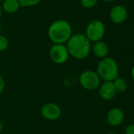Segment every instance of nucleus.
<instances>
[{
	"label": "nucleus",
	"mask_w": 134,
	"mask_h": 134,
	"mask_svg": "<svg viewBox=\"0 0 134 134\" xmlns=\"http://www.w3.org/2000/svg\"><path fill=\"white\" fill-rule=\"evenodd\" d=\"M21 7H32L37 6L41 0H18Z\"/></svg>",
	"instance_id": "14"
},
{
	"label": "nucleus",
	"mask_w": 134,
	"mask_h": 134,
	"mask_svg": "<svg viewBox=\"0 0 134 134\" xmlns=\"http://www.w3.org/2000/svg\"><path fill=\"white\" fill-rule=\"evenodd\" d=\"M106 32V27L103 21L93 20L88 23L85 29V36L92 43L102 40Z\"/></svg>",
	"instance_id": "4"
},
{
	"label": "nucleus",
	"mask_w": 134,
	"mask_h": 134,
	"mask_svg": "<svg viewBox=\"0 0 134 134\" xmlns=\"http://www.w3.org/2000/svg\"><path fill=\"white\" fill-rule=\"evenodd\" d=\"M125 134H134V124H130L126 126Z\"/></svg>",
	"instance_id": "17"
},
{
	"label": "nucleus",
	"mask_w": 134,
	"mask_h": 134,
	"mask_svg": "<svg viewBox=\"0 0 134 134\" xmlns=\"http://www.w3.org/2000/svg\"><path fill=\"white\" fill-rule=\"evenodd\" d=\"M114 86L117 93H122L126 91L127 89V82L122 77H118L113 81Z\"/></svg>",
	"instance_id": "13"
},
{
	"label": "nucleus",
	"mask_w": 134,
	"mask_h": 134,
	"mask_svg": "<svg viewBox=\"0 0 134 134\" xmlns=\"http://www.w3.org/2000/svg\"><path fill=\"white\" fill-rule=\"evenodd\" d=\"M1 7L3 11L7 14H14L19 10L21 5L18 0H4Z\"/></svg>",
	"instance_id": "12"
},
{
	"label": "nucleus",
	"mask_w": 134,
	"mask_h": 134,
	"mask_svg": "<svg viewBox=\"0 0 134 134\" xmlns=\"http://www.w3.org/2000/svg\"><path fill=\"white\" fill-rule=\"evenodd\" d=\"M81 5L85 9H92L96 6L98 0H80Z\"/></svg>",
	"instance_id": "15"
},
{
	"label": "nucleus",
	"mask_w": 134,
	"mask_h": 134,
	"mask_svg": "<svg viewBox=\"0 0 134 134\" xmlns=\"http://www.w3.org/2000/svg\"><path fill=\"white\" fill-rule=\"evenodd\" d=\"M91 51H92L95 56L102 59V58L107 57L108 53H109V47L104 41L100 40V41L93 43V44L92 45Z\"/></svg>",
	"instance_id": "11"
},
{
	"label": "nucleus",
	"mask_w": 134,
	"mask_h": 134,
	"mask_svg": "<svg viewBox=\"0 0 134 134\" xmlns=\"http://www.w3.org/2000/svg\"><path fill=\"white\" fill-rule=\"evenodd\" d=\"M72 35L73 30L70 24L62 19L53 21L47 30L48 38L56 44H65Z\"/></svg>",
	"instance_id": "2"
},
{
	"label": "nucleus",
	"mask_w": 134,
	"mask_h": 134,
	"mask_svg": "<svg viewBox=\"0 0 134 134\" xmlns=\"http://www.w3.org/2000/svg\"><path fill=\"white\" fill-rule=\"evenodd\" d=\"M65 46L70 56L77 60L86 58L90 54L92 50L91 42L82 33L73 34L65 43Z\"/></svg>",
	"instance_id": "1"
},
{
	"label": "nucleus",
	"mask_w": 134,
	"mask_h": 134,
	"mask_svg": "<svg viewBox=\"0 0 134 134\" xmlns=\"http://www.w3.org/2000/svg\"><path fill=\"white\" fill-rule=\"evenodd\" d=\"M104 2H107V3H112V2H114L115 0H103Z\"/></svg>",
	"instance_id": "22"
},
{
	"label": "nucleus",
	"mask_w": 134,
	"mask_h": 134,
	"mask_svg": "<svg viewBox=\"0 0 134 134\" xmlns=\"http://www.w3.org/2000/svg\"><path fill=\"white\" fill-rule=\"evenodd\" d=\"M107 134H116L115 132H108Z\"/></svg>",
	"instance_id": "23"
},
{
	"label": "nucleus",
	"mask_w": 134,
	"mask_h": 134,
	"mask_svg": "<svg viewBox=\"0 0 134 134\" xmlns=\"http://www.w3.org/2000/svg\"><path fill=\"white\" fill-rule=\"evenodd\" d=\"M3 9H2V7H1V4H0V19L2 18V16H3Z\"/></svg>",
	"instance_id": "21"
},
{
	"label": "nucleus",
	"mask_w": 134,
	"mask_h": 134,
	"mask_svg": "<svg viewBox=\"0 0 134 134\" xmlns=\"http://www.w3.org/2000/svg\"><path fill=\"white\" fill-rule=\"evenodd\" d=\"M9 40L5 36L0 35V52L6 51L9 47Z\"/></svg>",
	"instance_id": "16"
},
{
	"label": "nucleus",
	"mask_w": 134,
	"mask_h": 134,
	"mask_svg": "<svg viewBox=\"0 0 134 134\" xmlns=\"http://www.w3.org/2000/svg\"><path fill=\"white\" fill-rule=\"evenodd\" d=\"M49 57L54 64L62 65L68 61L70 54L65 44L53 43L49 50Z\"/></svg>",
	"instance_id": "6"
},
{
	"label": "nucleus",
	"mask_w": 134,
	"mask_h": 134,
	"mask_svg": "<svg viewBox=\"0 0 134 134\" xmlns=\"http://www.w3.org/2000/svg\"><path fill=\"white\" fill-rule=\"evenodd\" d=\"M5 86H6V84H5V80L4 78L0 75V95H1L4 89H5Z\"/></svg>",
	"instance_id": "18"
},
{
	"label": "nucleus",
	"mask_w": 134,
	"mask_h": 134,
	"mask_svg": "<svg viewBox=\"0 0 134 134\" xmlns=\"http://www.w3.org/2000/svg\"><path fill=\"white\" fill-rule=\"evenodd\" d=\"M79 83L84 89L94 91L99 88L101 84V79L96 71L85 70L79 76Z\"/></svg>",
	"instance_id": "5"
},
{
	"label": "nucleus",
	"mask_w": 134,
	"mask_h": 134,
	"mask_svg": "<svg viewBox=\"0 0 134 134\" xmlns=\"http://www.w3.org/2000/svg\"><path fill=\"white\" fill-rule=\"evenodd\" d=\"M110 21L115 25L123 24L128 18V11L126 8L121 5L114 6L109 13Z\"/></svg>",
	"instance_id": "8"
},
{
	"label": "nucleus",
	"mask_w": 134,
	"mask_h": 134,
	"mask_svg": "<svg viewBox=\"0 0 134 134\" xmlns=\"http://www.w3.org/2000/svg\"><path fill=\"white\" fill-rule=\"evenodd\" d=\"M96 72L103 81H114L119 76V68L117 62L108 56L100 59Z\"/></svg>",
	"instance_id": "3"
},
{
	"label": "nucleus",
	"mask_w": 134,
	"mask_h": 134,
	"mask_svg": "<svg viewBox=\"0 0 134 134\" xmlns=\"http://www.w3.org/2000/svg\"><path fill=\"white\" fill-rule=\"evenodd\" d=\"M3 129H4V125H3V124L1 121H0V133H1L3 131Z\"/></svg>",
	"instance_id": "20"
},
{
	"label": "nucleus",
	"mask_w": 134,
	"mask_h": 134,
	"mask_svg": "<svg viewBox=\"0 0 134 134\" xmlns=\"http://www.w3.org/2000/svg\"><path fill=\"white\" fill-rule=\"evenodd\" d=\"M4 1V0H0V3H3Z\"/></svg>",
	"instance_id": "24"
},
{
	"label": "nucleus",
	"mask_w": 134,
	"mask_h": 134,
	"mask_svg": "<svg viewBox=\"0 0 134 134\" xmlns=\"http://www.w3.org/2000/svg\"><path fill=\"white\" fill-rule=\"evenodd\" d=\"M125 114L121 109L118 107L111 108L107 114V123L114 127L119 126L124 121Z\"/></svg>",
	"instance_id": "10"
},
{
	"label": "nucleus",
	"mask_w": 134,
	"mask_h": 134,
	"mask_svg": "<svg viewBox=\"0 0 134 134\" xmlns=\"http://www.w3.org/2000/svg\"><path fill=\"white\" fill-rule=\"evenodd\" d=\"M40 114L42 117L47 121H56L62 115V109L58 104L47 102L41 107Z\"/></svg>",
	"instance_id": "7"
},
{
	"label": "nucleus",
	"mask_w": 134,
	"mask_h": 134,
	"mask_svg": "<svg viewBox=\"0 0 134 134\" xmlns=\"http://www.w3.org/2000/svg\"><path fill=\"white\" fill-rule=\"evenodd\" d=\"M117 92L113 81H103L99 87V95L103 100L108 101L115 97Z\"/></svg>",
	"instance_id": "9"
},
{
	"label": "nucleus",
	"mask_w": 134,
	"mask_h": 134,
	"mask_svg": "<svg viewBox=\"0 0 134 134\" xmlns=\"http://www.w3.org/2000/svg\"><path fill=\"white\" fill-rule=\"evenodd\" d=\"M130 74H131V77H132V80L134 81V65H132V69H131V70H130Z\"/></svg>",
	"instance_id": "19"
}]
</instances>
